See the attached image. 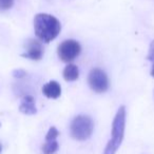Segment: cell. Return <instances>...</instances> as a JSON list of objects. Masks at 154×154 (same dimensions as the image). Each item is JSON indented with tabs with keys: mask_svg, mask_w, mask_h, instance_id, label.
<instances>
[{
	"mask_svg": "<svg viewBox=\"0 0 154 154\" xmlns=\"http://www.w3.org/2000/svg\"><path fill=\"white\" fill-rule=\"evenodd\" d=\"M0 126H1V125H0Z\"/></svg>",
	"mask_w": 154,
	"mask_h": 154,
	"instance_id": "cell-17",
	"label": "cell"
},
{
	"mask_svg": "<svg viewBox=\"0 0 154 154\" xmlns=\"http://www.w3.org/2000/svg\"><path fill=\"white\" fill-rule=\"evenodd\" d=\"M59 148V143L57 139L55 140H45V145L42 146V151L45 154H54Z\"/></svg>",
	"mask_w": 154,
	"mask_h": 154,
	"instance_id": "cell-10",
	"label": "cell"
},
{
	"mask_svg": "<svg viewBox=\"0 0 154 154\" xmlns=\"http://www.w3.org/2000/svg\"><path fill=\"white\" fill-rule=\"evenodd\" d=\"M88 82L90 88L96 93H103L109 89V78L101 69H92L89 73Z\"/></svg>",
	"mask_w": 154,
	"mask_h": 154,
	"instance_id": "cell-4",
	"label": "cell"
},
{
	"mask_svg": "<svg viewBox=\"0 0 154 154\" xmlns=\"http://www.w3.org/2000/svg\"><path fill=\"white\" fill-rule=\"evenodd\" d=\"M19 111L26 115H34L37 113L36 105H35V99L31 95H26L21 99V103L19 106Z\"/></svg>",
	"mask_w": 154,
	"mask_h": 154,
	"instance_id": "cell-8",
	"label": "cell"
},
{
	"mask_svg": "<svg viewBox=\"0 0 154 154\" xmlns=\"http://www.w3.org/2000/svg\"><path fill=\"white\" fill-rule=\"evenodd\" d=\"M0 152H1V145H0Z\"/></svg>",
	"mask_w": 154,
	"mask_h": 154,
	"instance_id": "cell-16",
	"label": "cell"
},
{
	"mask_svg": "<svg viewBox=\"0 0 154 154\" xmlns=\"http://www.w3.org/2000/svg\"><path fill=\"white\" fill-rule=\"evenodd\" d=\"M79 76V71L77 66L69 63L63 70V78L66 82H75Z\"/></svg>",
	"mask_w": 154,
	"mask_h": 154,
	"instance_id": "cell-9",
	"label": "cell"
},
{
	"mask_svg": "<svg viewBox=\"0 0 154 154\" xmlns=\"http://www.w3.org/2000/svg\"><path fill=\"white\" fill-rule=\"evenodd\" d=\"M42 93L48 98L56 99L61 95V87L57 82L51 80L42 87Z\"/></svg>",
	"mask_w": 154,
	"mask_h": 154,
	"instance_id": "cell-7",
	"label": "cell"
},
{
	"mask_svg": "<svg viewBox=\"0 0 154 154\" xmlns=\"http://www.w3.org/2000/svg\"><path fill=\"white\" fill-rule=\"evenodd\" d=\"M94 130L93 119L88 115H78L72 120L70 126L71 136L76 140L84 141L91 137Z\"/></svg>",
	"mask_w": 154,
	"mask_h": 154,
	"instance_id": "cell-3",
	"label": "cell"
},
{
	"mask_svg": "<svg viewBox=\"0 0 154 154\" xmlns=\"http://www.w3.org/2000/svg\"><path fill=\"white\" fill-rule=\"evenodd\" d=\"M148 59L151 60V61H154V40L151 42L150 45V50H149V54H148Z\"/></svg>",
	"mask_w": 154,
	"mask_h": 154,
	"instance_id": "cell-14",
	"label": "cell"
},
{
	"mask_svg": "<svg viewBox=\"0 0 154 154\" xmlns=\"http://www.w3.org/2000/svg\"><path fill=\"white\" fill-rule=\"evenodd\" d=\"M21 56L24 58H29L31 60H40L43 56L42 45L39 41L31 39L26 43V53H23Z\"/></svg>",
	"mask_w": 154,
	"mask_h": 154,
	"instance_id": "cell-6",
	"label": "cell"
},
{
	"mask_svg": "<svg viewBox=\"0 0 154 154\" xmlns=\"http://www.w3.org/2000/svg\"><path fill=\"white\" fill-rule=\"evenodd\" d=\"M34 30L36 36L41 41L49 43L54 40L61 30L59 20L50 14L40 13L34 18Z\"/></svg>",
	"mask_w": 154,
	"mask_h": 154,
	"instance_id": "cell-1",
	"label": "cell"
},
{
	"mask_svg": "<svg viewBox=\"0 0 154 154\" xmlns=\"http://www.w3.org/2000/svg\"><path fill=\"white\" fill-rule=\"evenodd\" d=\"M58 134H59V132L57 129L55 127H51L45 135V140H55V139H57Z\"/></svg>",
	"mask_w": 154,
	"mask_h": 154,
	"instance_id": "cell-11",
	"label": "cell"
},
{
	"mask_svg": "<svg viewBox=\"0 0 154 154\" xmlns=\"http://www.w3.org/2000/svg\"><path fill=\"white\" fill-rule=\"evenodd\" d=\"M126 115V108H125V106H120L113 119L111 139L108 143L107 147L103 151V154H115L117 150L119 149L125 135Z\"/></svg>",
	"mask_w": 154,
	"mask_h": 154,
	"instance_id": "cell-2",
	"label": "cell"
},
{
	"mask_svg": "<svg viewBox=\"0 0 154 154\" xmlns=\"http://www.w3.org/2000/svg\"><path fill=\"white\" fill-rule=\"evenodd\" d=\"M14 5V0H0V11H7Z\"/></svg>",
	"mask_w": 154,
	"mask_h": 154,
	"instance_id": "cell-12",
	"label": "cell"
},
{
	"mask_svg": "<svg viewBox=\"0 0 154 154\" xmlns=\"http://www.w3.org/2000/svg\"><path fill=\"white\" fill-rule=\"evenodd\" d=\"M151 76L154 77V63H153V66H152V70H151Z\"/></svg>",
	"mask_w": 154,
	"mask_h": 154,
	"instance_id": "cell-15",
	"label": "cell"
},
{
	"mask_svg": "<svg viewBox=\"0 0 154 154\" xmlns=\"http://www.w3.org/2000/svg\"><path fill=\"white\" fill-rule=\"evenodd\" d=\"M26 75V71L21 70V69H18V70H15L13 72V76L16 77V78H22V77H24Z\"/></svg>",
	"mask_w": 154,
	"mask_h": 154,
	"instance_id": "cell-13",
	"label": "cell"
},
{
	"mask_svg": "<svg viewBox=\"0 0 154 154\" xmlns=\"http://www.w3.org/2000/svg\"><path fill=\"white\" fill-rule=\"evenodd\" d=\"M80 51H82V48H80L79 43L76 40L69 39V40H64L63 42L60 43L57 50V54L58 57L63 62H71L75 58L78 57Z\"/></svg>",
	"mask_w": 154,
	"mask_h": 154,
	"instance_id": "cell-5",
	"label": "cell"
}]
</instances>
